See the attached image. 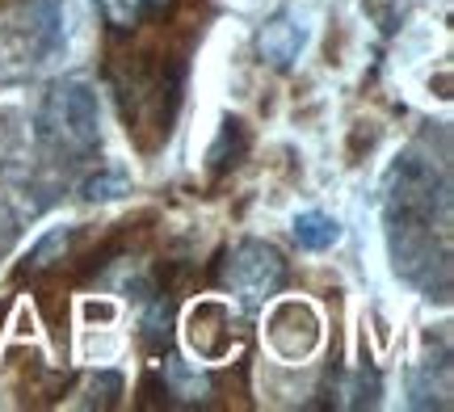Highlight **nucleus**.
<instances>
[{
	"label": "nucleus",
	"mask_w": 454,
	"mask_h": 412,
	"mask_svg": "<svg viewBox=\"0 0 454 412\" xmlns=\"http://www.w3.org/2000/svg\"><path fill=\"white\" fill-rule=\"evenodd\" d=\"M383 219L395 274L429 299H450V168L408 148L383 185Z\"/></svg>",
	"instance_id": "1"
},
{
	"label": "nucleus",
	"mask_w": 454,
	"mask_h": 412,
	"mask_svg": "<svg viewBox=\"0 0 454 412\" xmlns=\"http://www.w3.org/2000/svg\"><path fill=\"white\" fill-rule=\"evenodd\" d=\"M89 202H110V198H122V194H130V182L127 173H98V177H89L81 190Z\"/></svg>",
	"instance_id": "13"
},
{
	"label": "nucleus",
	"mask_w": 454,
	"mask_h": 412,
	"mask_svg": "<svg viewBox=\"0 0 454 412\" xmlns=\"http://www.w3.org/2000/svg\"><path fill=\"white\" fill-rule=\"evenodd\" d=\"M164 392L177 396L181 404H207L215 396V379L185 358H168L164 362Z\"/></svg>",
	"instance_id": "8"
},
{
	"label": "nucleus",
	"mask_w": 454,
	"mask_h": 412,
	"mask_svg": "<svg viewBox=\"0 0 454 412\" xmlns=\"http://www.w3.org/2000/svg\"><path fill=\"white\" fill-rule=\"evenodd\" d=\"M294 240L308 253H325V248H333L340 240V223L325 211H303L294 219Z\"/></svg>",
	"instance_id": "12"
},
{
	"label": "nucleus",
	"mask_w": 454,
	"mask_h": 412,
	"mask_svg": "<svg viewBox=\"0 0 454 412\" xmlns=\"http://www.w3.org/2000/svg\"><path fill=\"white\" fill-rule=\"evenodd\" d=\"M308 38H311L308 17L299 13V9H278V13L257 30V55L270 67L286 72V67H294V59L303 55Z\"/></svg>",
	"instance_id": "7"
},
{
	"label": "nucleus",
	"mask_w": 454,
	"mask_h": 412,
	"mask_svg": "<svg viewBox=\"0 0 454 412\" xmlns=\"http://www.w3.org/2000/svg\"><path fill=\"white\" fill-rule=\"evenodd\" d=\"M219 282H223L231 299L244 303V307H265L270 299L286 286V261L274 245L265 240H240L223 257V269H219Z\"/></svg>",
	"instance_id": "4"
},
{
	"label": "nucleus",
	"mask_w": 454,
	"mask_h": 412,
	"mask_svg": "<svg viewBox=\"0 0 454 412\" xmlns=\"http://www.w3.org/2000/svg\"><path fill=\"white\" fill-rule=\"evenodd\" d=\"M38 135L55 156H89L101 148V114H98V93L89 81L67 76L55 81L43 97L38 110Z\"/></svg>",
	"instance_id": "3"
},
{
	"label": "nucleus",
	"mask_w": 454,
	"mask_h": 412,
	"mask_svg": "<svg viewBox=\"0 0 454 412\" xmlns=\"http://www.w3.org/2000/svg\"><path fill=\"white\" fill-rule=\"evenodd\" d=\"M320 312L303 303V299H286V303H278L270 320H265V337H270V346L286 358V362H303L316 354L320 346Z\"/></svg>",
	"instance_id": "5"
},
{
	"label": "nucleus",
	"mask_w": 454,
	"mask_h": 412,
	"mask_svg": "<svg viewBox=\"0 0 454 412\" xmlns=\"http://www.w3.org/2000/svg\"><path fill=\"white\" fill-rule=\"evenodd\" d=\"M114 93H118V110L127 118V131L147 148L168 139L173 131V114L181 101V64L177 59H160V55H127V64L110 67Z\"/></svg>",
	"instance_id": "2"
},
{
	"label": "nucleus",
	"mask_w": 454,
	"mask_h": 412,
	"mask_svg": "<svg viewBox=\"0 0 454 412\" xmlns=\"http://www.w3.org/2000/svg\"><path fill=\"white\" fill-rule=\"evenodd\" d=\"M248 156V131H244L240 118H223L219 122V135H215L211 152H207V160H211V173H227V168H236Z\"/></svg>",
	"instance_id": "10"
},
{
	"label": "nucleus",
	"mask_w": 454,
	"mask_h": 412,
	"mask_svg": "<svg viewBox=\"0 0 454 412\" xmlns=\"http://www.w3.org/2000/svg\"><path fill=\"white\" fill-rule=\"evenodd\" d=\"M72 240H76V228H51L38 245L26 253V261H21V274H30V278H38V274H47V269H55V265L67 257V248H72Z\"/></svg>",
	"instance_id": "11"
},
{
	"label": "nucleus",
	"mask_w": 454,
	"mask_h": 412,
	"mask_svg": "<svg viewBox=\"0 0 454 412\" xmlns=\"http://www.w3.org/2000/svg\"><path fill=\"white\" fill-rule=\"evenodd\" d=\"M144 337L152 349H160L168 341V303L164 299H152L147 303V315H144Z\"/></svg>",
	"instance_id": "14"
},
{
	"label": "nucleus",
	"mask_w": 454,
	"mask_h": 412,
	"mask_svg": "<svg viewBox=\"0 0 454 412\" xmlns=\"http://www.w3.org/2000/svg\"><path fill=\"white\" fill-rule=\"evenodd\" d=\"M93 4H98L101 21H106L114 34L139 30L147 17H156L168 9V0H93Z\"/></svg>",
	"instance_id": "9"
},
{
	"label": "nucleus",
	"mask_w": 454,
	"mask_h": 412,
	"mask_svg": "<svg viewBox=\"0 0 454 412\" xmlns=\"http://www.w3.org/2000/svg\"><path fill=\"white\" fill-rule=\"evenodd\" d=\"M185 341H190V349L202 362H223L227 354L236 349V341H240V315L231 312L227 303H219V299H207L185 320Z\"/></svg>",
	"instance_id": "6"
}]
</instances>
